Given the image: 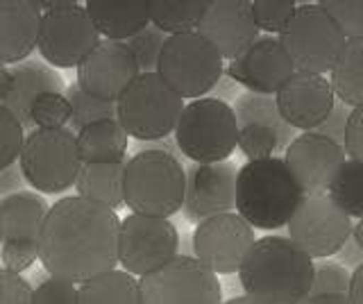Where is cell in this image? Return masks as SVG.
Here are the masks:
<instances>
[{
  "label": "cell",
  "instance_id": "6da1fadb",
  "mask_svg": "<svg viewBox=\"0 0 363 304\" xmlns=\"http://www.w3.org/2000/svg\"><path fill=\"white\" fill-rule=\"evenodd\" d=\"M118 213L68 196L50 205L39 234V259L50 277L84 284L118 266Z\"/></svg>",
  "mask_w": 363,
  "mask_h": 304
},
{
  "label": "cell",
  "instance_id": "7a4b0ae2",
  "mask_svg": "<svg viewBox=\"0 0 363 304\" xmlns=\"http://www.w3.org/2000/svg\"><path fill=\"white\" fill-rule=\"evenodd\" d=\"M313 270V259L291 239L264 236L238 268V279L245 295L261 304H302L309 298Z\"/></svg>",
  "mask_w": 363,
  "mask_h": 304
},
{
  "label": "cell",
  "instance_id": "3957f363",
  "mask_svg": "<svg viewBox=\"0 0 363 304\" xmlns=\"http://www.w3.org/2000/svg\"><path fill=\"white\" fill-rule=\"evenodd\" d=\"M304 198V191L279 157L245 162L236 173L234 207L252 230H279L289 225Z\"/></svg>",
  "mask_w": 363,
  "mask_h": 304
},
{
  "label": "cell",
  "instance_id": "277c9868",
  "mask_svg": "<svg viewBox=\"0 0 363 304\" xmlns=\"http://www.w3.org/2000/svg\"><path fill=\"white\" fill-rule=\"evenodd\" d=\"M186 171L168 150H141L125 166L123 202L132 213L170 218L184 207Z\"/></svg>",
  "mask_w": 363,
  "mask_h": 304
},
{
  "label": "cell",
  "instance_id": "5b68a950",
  "mask_svg": "<svg viewBox=\"0 0 363 304\" xmlns=\"http://www.w3.org/2000/svg\"><path fill=\"white\" fill-rule=\"evenodd\" d=\"M179 152L196 164L227 162L238 145V123L234 109L220 98L191 100L175 128Z\"/></svg>",
  "mask_w": 363,
  "mask_h": 304
},
{
  "label": "cell",
  "instance_id": "8992f818",
  "mask_svg": "<svg viewBox=\"0 0 363 304\" xmlns=\"http://www.w3.org/2000/svg\"><path fill=\"white\" fill-rule=\"evenodd\" d=\"M41 12L37 48L41 57L60 69H75L98 48L100 35L86 7L73 0H32Z\"/></svg>",
  "mask_w": 363,
  "mask_h": 304
},
{
  "label": "cell",
  "instance_id": "52a82bcc",
  "mask_svg": "<svg viewBox=\"0 0 363 304\" xmlns=\"http://www.w3.org/2000/svg\"><path fill=\"white\" fill-rule=\"evenodd\" d=\"M184 107V100L157 73H141L116 103V120L128 137L159 141L175 132Z\"/></svg>",
  "mask_w": 363,
  "mask_h": 304
},
{
  "label": "cell",
  "instance_id": "ba28073f",
  "mask_svg": "<svg viewBox=\"0 0 363 304\" xmlns=\"http://www.w3.org/2000/svg\"><path fill=\"white\" fill-rule=\"evenodd\" d=\"M23 179L39 193H62L75 186L82 171L77 152V134L73 130H32L18 157Z\"/></svg>",
  "mask_w": 363,
  "mask_h": 304
},
{
  "label": "cell",
  "instance_id": "9c48e42d",
  "mask_svg": "<svg viewBox=\"0 0 363 304\" xmlns=\"http://www.w3.org/2000/svg\"><path fill=\"white\" fill-rule=\"evenodd\" d=\"M223 57L198 32L168 37L157 62V75L184 100H200L220 82Z\"/></svg>",
  "mask_w": 363,
  "mask_h": 304
},
{
  "label": "cell",
  "instance_id": "30bf717a",
  "mask_svg": "<svg viewBox=\"0 0 363 304\" xmlns=\"http://www.w3.org/2000/svg\"><path fill=\"white\" fill-rule=\"evenodd\" d=\"M345 41V35L323 5L298 7L289 26L279 32V43L295 71L309 75L332 73Z\"/></svg>",
  "mask_w": 363,
  "mask_h": 304
},
{
  "label": "cell",
  "instance_id": "8fae6325",
  "mask_svg": "<svg viewBox=\"0 0 363 304\" xmlns=\"http://www.w3.org/2000/svg\"><path fill=\"white\" fill-rule=\"evenodd\" d=\"M141 304H223L216 273L196 257L177 254L155 273L139 279Z\"/></svg>",
  "mask_w": 363,
  "mask_h": 304
},
{
  "label": "cell",
  "instance_id": "7c38bea8",
  "mask_svg": "<svg viewBox=\"0 0 363 304\" xmlns=\"http://www.w3.org/2000/svg\"><path fill=\"white\" fill-rule=\"evenodd\" d=\"M179 234L168 218L130 213L121 220L118 264L132 277H145L177 257Z\"/></svg>",
  "mask_w": 363,
  "mask_h": 304
},
{
  "label": "cell",
  "instance_id": "4fadbf2b",
  "mask_svg": "<svg viewBox=\"0 0 363 304\" xmlns=\"http://www.w3.org/2000/svg\"><path fill=\"white\" fill-rule=\"evenodd\" d=\"M286 227L289 239L311 259L338 254L352 236L350 216L329 196L304 198Z\"/></svg>",
  "mask_w": 363,
  "mask_h": 304
},
{
  "label": "cell",
  "instance_id": "5bb4252c",
  "mask_svg": "<svg viewBox=\"0 0 363 304\" xmlns=\"http://www.w3.org/2000/svg\"><path fill=\"white\" fill-rule=\"evenodd\" d=\"M255 230L238 213L202 220L193 232V254L216 275H232L255 245Z\"/></svg>",
  "mask_w": 363,
  "mask_h": 304
},
{
  "label": "cell",
  "instance_id": "9a60e30c",
  "mask_svg": "<svg viewBox=\"0 0 363 304\" xmlns=\"http://www.w3.org/2000/svg\"><path fill=\"white\" fill-rule=\"evenodd\" d=\"M139 75V64L123 41H100L98 48L77 66V84L89 96L113 105Z\"/></svg>",
  "mask_w": 363,
  "mask_h": 304
},
{
  "label": "cell",
  "instance_id": "2e32d148",
  "mask_svg": "<svg viewBox=\"0 0 363 304\" xmlns=\"http://www.w3.org/2000/svg\"><path fill=\"white\" fill-rule=\"evenodd\" d=\"M345 157V148L340 143L315 132H304L291 141L284 162H286L295 182L304 191V196L315 198L327 196L340 166L347 162Z\"/></svg>",
  "mask_w": 363,
  "mask_h": 304
},
{
  "label": "cell",
  "instance_id": "e0dca14e",
  "mask_svg": "<svg viewBox=\"0 0 363 304\" xmlns=\"http://www.w3.org/2000/svg\"><path fill=\"white\" fill-rule=\"evenodd\" d=\"M293 73L295 66L279 39L266 35L227 66L230 80L245 86L250 94L261 96H275Z\"/></svg>",
  "mask_w": 363,
  "mask_h": 304
},
{
  "label": "cell",
  "instance_id": "ac0fdd59",
  "mask_svg": "<svg viewBox=\"0 0 363 304\" xmlns=\"http://www.w3.org/2000/svg\"><path fill=\"white\" fill-rule=\"evenodd\" d=\"M275 103L281 118L293 130L315 132L327 120L336 105V94L332 82L323 75H309L295 71L279 91Z\"/></svg>",
  "mask_w": 363,
  "mask_h": 304
},
{
  "label": "cell",
  "instance_id": "d6986e66",
  "mask_svg": "<svg viewBox=\"0 0 363 304\" xmlns=\"http://www.w3.org/2000/svg\"><path fill=\"white\" fill-rule=\"evenodd\" d=\"M236 168L230 162L196 164L186 171L184 216L191 223L230 213L236 202Z\"/></svg>",
  "mask_w": 363,
  "mask_h": 304
},
{
  "label": "cell",
  "instance_id": "ffe728a7",
  "mask_svg": "<svg viewBox=\"0 0 363 304\" xmlns=\"http://www.w3.org/2000/svg\"><path fill=\"white\" fill-rule=\"evenodd\" d=\"M198 35L220 52L223 60H236L259 39V28L250 0H211Z\"/></svg>",
  "mask_w": 363,
  "mask_h": 304
},
{
  "label": "cell",
  "instance_id": "44dd1931",
  "mask_svg": "<svg viewBox=\"0 0 363 304\" xmlns=\"http://www.w3.org/2000/svg\"><path fill=\"white\" fill-rule=\"evenodd\" d=\"M62 89H64V80L50 66H45L41 62H23L11 66L7 71L5 86L0 91V105H5L18 118L23 130L32 132L34 125L30 118V109L34 105V100L50 91L62 94Z\"/></svg>",
  "mask_w": 363,
  "mask_h": 304
},
{
  "label": "cell",
  "instance_id": "7402d4cb",
  "mask_svg": "<svg viewBox=\"0 0 363 304\" xmlns=\"http://www.w3.org/2000/svg\"><path fill=\"white\" fill-rule=\"evenodd\" d=\"M41 12L32 0H0V62L23 64L37 48Z\"/></svg>",
  "mask_w": 363,
  "mask_h": 304
},
{
  "label": "cell",
  "instance_id": "603a6c76",
  "mask_svg": "<svg viewBox=\"0 0 363 304\" xmlns=\"http://www.w3.org/2000/svg\"><path fill=\"white\" fill-rule=\"evenodd\" d=\"M50 205L41 193L16 191L0 198V243L34 241L39 243L41 225L48 216Z\"/></svg>",
  "mask_w": 363,
  "mask_h": 304
},
{
  "label": "cell",
  "instance_id": "cb8c5ba5",
  "mask_svg": "<svg viewBox=\"0 0 363 304\" xmlns=\"http://www.w3.org/2000/svg\"><path fill=\"white\" fill-rule=\"evenodd\" d=\"M98 35L107 41H130L150 26L147 0H89L84 5Z\"/></svg>",
  "mask_w": 363,
  "mask_h": 304
},
{
  "label": "cell",
  "instance_id": "d4e9b609",
  "mask_svg": "<svg viewBox=\"0 0 363 304\" xmlns=\"http://www.w3.org/2000/svg\"><path fill=\"white\" fill-rule=\"evenodd\" d=\"M77 152L82 164H118L128 152V132L116 118H105L77 132Z\"/></svg>",
  "mask_w": 363,
  "mask_h": 304
},
{
  "label": "cell",
  "instance_id": "484cf974",
  "mask_svg": "<svg viewBox=\"0 0 363 304\" xmlns=\"http://www.w3.org/2000/svg\"><path fill=\"white\" fill-rule=\"evenodd\" d=\"M128 159L118 164H84L77 175V196L116 211L123 207V179Z\"/></svg>",
  "mask_w": 363,
  "mask_h": 304
},
{
  "label": "cell",
  "instance_id": "4316f807",
  "mask_svg": "<svg viewBox=\"0 0 363 304\" xmlns=\"http://www.w3.org/2000/svg\"><path fill=\"white\" fill-rule=\"evenodd\" d=\"M332 89L347 107L363 105V39H347L332 69Z\"/></svg>",
  "mask_w": 363,
  "mask_h": 304
},
{
  "label": "cell",
  "instance_id": "83f0119b",
  "mask_svg": "<svg viewBox=\"0 0 363 304\" xmlns=\"http://www.w3.org/2000/svg\"><path fill=\"white\" fill-rule=\"evenodd\" d=\"M211 0H147L150 26L166 37L198 32V26Z\"/></svg>",
  "mask_w": 363,
  "mask_h": 304
},
{
  "label": "cell",
  "instance_id": "f1b7e54d",
  "mask_svg": "<svg viewBox=\"0 0 363 304\" xmlns=\"http://www.w3.org/2000/svg\"><path fill=\"white\" fill-rule=\"evenodd\" d=\"M232 109H234L238 128H245V125L270 128L279 139V150H284V145H291L295 130L281 118L277 103H275V98H272V96H261V94L245 91V94H241L236 98V103H234Z\"/></svg>",
  "mask_w": 363,
  "mask_h": 304
},
{
  "label": "cell",
  "instance_id": "f546056e",
  "mask_svg": "<svg viewBox=\"0 0 363 304\" xmlns=\"http://www.w3.org/2000/svg\"><path fill=\"white\" fill-rule=\"evenodd\" d=\"M77 304H141L139 279L125 270H109L79 284Z\"/></svg>",
  "mask_w": 363,
  "mask_h": 304
},
{
  "label": "cell",
  "instance_id": "4dcf8cb0",
  "mask_svg": "<svg viewBox=\"0 0 363 304\" xmlns=\"http://www.w3.org/2000/svg\"><path fill=\"white\" fill-rule=\"evenodd\" d=\"M327 196L334 205L352 218H363V164L347 159L336 173Z\"/></svg>",
  "mask_w": 363,
  "mask_h": 304
},
{
  "label": "cell",
  "instance_id": "1f68e13d",
  "mask_svg": "<svg viewBox=\"0 0 363 304\" xmlns=\"http://www.w3.org/2000/svg\"><path fill=\"white\" fill-rule=\"evenodd\" d=\"M66 98L71 103V128L79 132L82 128L91 125V123L105 120V118H116V105L113 103H102V100L89 96L77 82L66 89Z\"/></svg>",
  "mask_w": 363,
  "mask_h": 304
},
{
  "label": "cell",
  "instance_id": "d6a6232c",
  "mask_svg": "<svg viewBox=\"0 0 363 304\" xmlns=\"http://www.w3.org/2000/svg\"><path fill=\"white\" fill-rule=\"evenodd\" d=\"M71 103L64 94H43L34 100V105L30 109V118L34 130H62L66 128V123H71Z\"/></svg>",
  "mask_w": 363,
  "mask_h": 304
},
{
  "label": "cell",
  "instance_id": "836d02e7",
  "mask_svg": "<svg viewBox=\"0 0 363 304\" xmlns=\"http://www.w3.org/2000/svg\"><path fill=\"white\" fill-rule=\"evenodd\" d=\"M166 39L168 37L162 30H157L155 26H147L136 37L125 41L128 43V48L132 50L136 64H139L141 73H155L157 71V62H159V55H162Z\"/></svg>",
  "mask_w": 363,
  "mask_h": 304
},
{
  "label": "cell",
  "instance_id": "e575fe53",
  "mask_svg": "<svg viewBox=\"0 0 363 304\" xmlns=\"http://www.w3.org/2000/svg\"><path fill=\"white\" fill-rule=\"evenodd\" d=\"M238 148L247 157V162L270 159L272 152L279 150V139L270 128L245 125L238 128Z\"/></svg>",
  "mask_w": 363,
  "mask_h": 304
},
{
  "label": "cell",
  "instance_id": "d590c367",
  "mask_svg": "<svg viewBox=\"0 0 363 304\" xmlns=\"http://www.w3.org/2000/svg\"><path fill=\"white\" fill-rule=\"evenodd\" d=\"M26 134L18 118L5 105H0V171L9 168L21 157Z\"/></svg>",
  "mask_w": 363,
  "mask_h": 304
},
{
  "label": "cell",
  "instance_id": "8d00e7d4",
  "mask_svg": "<svg viewBox=\"0 0 363 304\" xmlns=\"http://www.w3.org/2000/svg\"><path fill=\"white\" fill-rule=\"evenodd\" d=\"M298 5L293 0H252V16L259 30L279 32L289 26Z\"/></svg>",
  "mask_w": 363,
  "mask_h": 304
},
{
  "label": "cell",
  "instance_id": "74e56055",
  "mask_svg": "<svg viewBox=\"0 0 363 304\" xmlns=\"http://www.w3.org/2000/svg\"><path fill=\"white\" fill-rule=\"evenodd\" d=\"M345 39H363V0H323L320 3Z\"/></svg>",
  "mask_w": 363,
  "mask_h": 304
},
{
  "label": "cell",
  "instance_id": "f35d334b",
  "mask_svg": "<svg viewBox=\"0 0 363 304\" xmlns=\"http://www.w3.org/2000/svg\"><path fill=\"white\" fill-rule=\"evenodd\" d=\"M350 277L352 275L338 264L315 266L309 295H323V293H350Z\"/></svg>",
  "mask_w": 363,
  "mask_h": 304
},
{
  "label": "cell",
  "instance_id": "ab89813d",
  "mask_svg": "<svg viewBox=\"0 0 363 304\" xmlns=\"http://www.w3.org/2000/svg\"><path fill=\"white\" fill-rule=\"evenodd\" d=\"M32 304H77V286L73 281L48 277L32 291Z\"/></svg>",
  "mask_w": 363,
  "mask_h": 304
},
{
  "label": "cell",
  "instance_id": "60d3db41",
  "mask_svg": "<svg viewBox=\"0 0 363 304\" xmlns=\"http://www.w3.org/2000/svg\"><path fill=\"white\" fill-rule=\"evenodd\" d=\"M37 259H39V243H34V241L7 243V245H3V250H0L3 268L14 275H21L23 270H28Z\"/></svg>",
  "mask_w": 363,
  "mask_h": 304
},
{
  "label": "cell",
  "instance_id": "b9f144b4",
  "mask_svg": "<svg viewBox=\"0 0 363 304\" xmlns=\"http://www.w3.org/2000/svg\"><path fill=\"white\" fill-rule=\"evenodd\" d=\"M32 291L21 275L0 268V304H32Z\"/></svg>",
  "mask_w": 363,
  "mask_h": 304
},
{
  "label": "cell",
  "instance_id": "7bdbcfd3",
  "mask_svg": "<svg viewBox=\"0 0 363 304\" xmlns=\"http://www.w3.org/2000/svg\"><path fill=\"white\" fill-rule=\"evenodd\" d=\"M343 148L352 162L363 164V105L350 111Z\"/></svg>",
  "mask_w": 363,
  "mask_h": 304
},
{
  "label": "cell",
  "instance_id": "ee69618b",
  "mask_svg": "<svg viewBox=\"0 0 363 304\" xmlns=\"http://www.w3.org/2000/svg\"><path fill=\"white\" fill-rule=\"evenodd\" d=\"M350 111H352V107H347L345 103H340V100H338V103L334 105V109H332V114H329L323 125L315 130V134H320V137H327V139H332V141L343 145Z\"/></svg>",
  "mask_w": 363,
  "mask_h": 304
},
{
  "label": "cell",
  "instance_id": "f6af8a7d",
  "mask_svg": "<svg viewBox=\"0 0 363 304\" xmlns=\"http://www.w3.org/2000/svg\"><path fill=\"white\" fill-rule=\"evenodd\" d=\"M23 182H26V179H23L21 166L16 168L11 164L9 168H5V171H0V198L16 193V188H21Z\"/></svg>",
  "mask_w": 363,
  "mask_h": 304
},
{
  "label": "cell",
  "instance_id": "bcb514c9",
  "mask_svg": "<svg viewBox=\"0 0 363 304\" xmlns=\"http://www.w3.org/2000/svg\"><path fill=\"white\" fill-rule=\"evenodd\" d=\"M350 300L352 304H363V264L357 266L350 277Z\"/></svg>",
  "mask_w": 363,
  "mask_h": 304
},
{
  "label": "cell",
  "instance_id": "7dc6e473",
  "mask_svg": "<svg viewBox=\"0 0 363 304\" xmlns=\"http://www.w3.org/2000/svg\"><path fill=\"white\" fill-rule=\"evenodd\" d=\"M302 304H352L350 293H323V295H309Z\"/></svg>",
  "mask_w": 363,
  "mask_h": 304
},
{
  "label": "cell",
  "instance_id": "c3c4849f",
  "mask_svg": "<svg viewBox=\"0 0 363 304\" xmlns=\"http://www.w3.org/2000/svg\"><path fill=\"white\" fill-rule=\"evenodd\" d=\"M338 254H340V259H343L345 264H352L354 268L363 264V252L359 250L354 241H347V243L343 245V250H340Z\"/></svg>",
  "mask_w": 363,
  "mask_h": 304
},
{
  "label": "cell",
  "instance_id": "681fc988",
  "mask_svg": "<svg viewBox=\"0 0 363 304\" xmlns=\"http://www.w3.org/2000/svg\"><path fill=\"white\" fill-rule=\"evenodd\" d=\"M352 241H354L357 247L363 252V218L357 225H352Z\"/></svg>",
  "mask_w": 363,
  "mask_h": 304
},
{
  "label": "cell",
  "instance_id": "f907efd6",
  "mask_svg": "<svg viewBox=\"0 0 363 304\" xmlns=\"http://www.w3.org/2000/svg\"><path fill=\"white\" fill-rule=\"evenodd\" d=\"M223 304H261V302H257V300H252V298H234V300H230V302H223Z\"/></svg>",
  "mask_w": 363,
  "mask_h": 304
},
{
  "label": "cell",
  "instance_id": "816d5d0a",
  "mask_svg": "<svg viewBox=\"0 0 363 304\" xmlns=\"http://www.w3.org/2000/svg\"><path fill=\"white\" fill-rule=\"evenodd\" d=\"M7 66L3 64V62H0V91H3V86H5V80H7Z\"/></svg>",
  "mask_w": 363,
  "mask_h": 304
}]
</instances>
